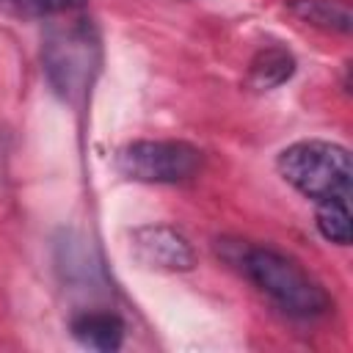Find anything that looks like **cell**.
<instances>
[{
	"instance_id": "cell-6",
	"label": "cell",
	"mask_w": 353,
	"mask_h": 353,
	"mask_svg": "<svg viewBox=\"0 0 353 353\" xmlns=\"http://www.w3.org/2000/svg\"><path fill=\"white\" fill-rule=\"evenodd\" d=\"M72 336L88 350H119L124 342V323L113 312H80L72 320Z\"/></svg>"
},
{
	"instance_id": "cell-10",
	"label": "cell",
	"mask_w": 353,
	"mask_h": 353,
	"mask_svg": "<svg viewBox=\"0 0 353 353\" xmlns=\"http://www.w3.org/2000/svg\"><path fill=\"white\" fill-rule=\"evenodd\" d=\"M85 0H0V11L28 19H50L66 11H80Z\"/></svg>"
},
{
	"instance_id": "cell-5",
	"label": "cell",
	"mask_w": 353,
	"mask_h": 353,
	"mask_svg": "<svg viewBox=\"0 0 353 353\" xmlns=\"http://www.w3.org/2000/svg\"><path fill=\"white\" fill-rule=\"evenodd\" d=\"M132 251L143 265L157 268V270L185 273V270H193V265H196V251L188 243V237L163 223L135 229Z\"/></svg>"
},
{
	"instance_id": "cell-3",
	"label": "cell",
	"mask_w": 353,
	"mask_h": 353,
	"mask_svg": "<svg viewBox=\"0 0 353 353\" xmlns=\"http://www.w3.org/2000/svg\"><path fill=\"white\" fill-rule=\"evenodd\" d=\"M279 174L306 199H347L353 185L350 152L331 141H298L290 143L279 160Z\"/></svg>"
},
{
	"instance_id": "cell-8",
	"label": "cell",
	"mask_w": 353,
	"mask_h": 353,
	"mask_svg": "<svg viewBox=\"0 0 353 353\" xmlns=\"http://www.w3.org/2000/svg\"><path fill=\"white\" fill-rule=\"evenodd\" d=\"M292 74H295V58H292V52L273 44V47L259 50L251 58L245 83L254 91H273L281 83H287Z\"/></svg>"
},
{
	"instance_id": "cell-4",
	"label": "cell",
	"mask_w": 353,
	"mask_h": 353,
	"mask_svg": "<svg viewBox=\"0 0 353 353\" xmlns=\"http://www.w3.org/2000/svg\"><path fill=\"white\" fill-rule=\"evenodd\" d=\"M116 165L135 182L179 185L201 171L204 154L188 141H132L119 149Z\"/></svg>"
},
{
	"instance_id": "cell-7",
	"label": "cell",
	"mask_w": 353,
	"mask_h": 353,
	"mask_svg": "<svg viewBox=\"0 0 353 353\" xmlns=\"http://www.w3.org/2000/svg\"><path fill=\"white\" fill-rule=\"evenodd\" d=\"M287 11L317 30L347 36L353 28V11L347 0H287Z\"/></svg>"
},
{
	"instance_id": "cell-1",
	"label": "cell",
	"mask_w": 353,
	"mask_h": 353,
	"mask_svg": "<svg viewBox=\"0 0 353 353\" xmlns=\"http://www.w3.org/2000/svg\"><path fill=\"white\" fill-rule=\"evenodd\" d=\"M218 251L232 265H237L240 273L290 317L312 320L323 317L334 306L331 295L317 279H312L295 259L273 248L243 245L240 240H221Z\"/></svg>"
},
{
	"instance_id": "cell-9",
	"label": "cell",
	"mask_w": 353,
	"mask_h": 353,
	"mask_svg": "<svg viewBox=\"0 0 353 353\" xmlns=\"http://www.w3.org/2000/svg\"><path fill=\"white\" fill-rule=\"evenodd\" d=\"M317 229L325 240L336 243V245H347L350 243V210H347V199H323L317 201Z\"/></svg>"
},
{
	"instance_id": "cell-2",
	"label": "cell",
	"mask_w": 353,
	"mask_h": 353,
	"mask_svg": "<svg viewBox=\"0 0 353 353\" xmlns=\"http://www.w3.org/2000/svg\"><path fill=\"white\" fill-rule=\"evenodd\" d=\"M41 63L50 85L69 102H77L91 88L99 69V36L91 19L77 17V11H66L50 17Z\"/></svg>"
}]
</instances>
